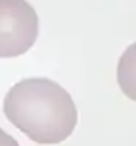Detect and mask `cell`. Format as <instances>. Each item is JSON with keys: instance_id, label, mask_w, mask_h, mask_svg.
Here are the masks:
<instances>
[{"instance_id": "cell-4", "label": "cell", "mask_w": 136, "mask_h": 146, "mask_svg": "<svg viewBox=\"0 0 136 146\" xmlns=\"http://www.w3.org/2000/svg\"><path fill=\"white\" fill-rule=\"evenodd\" d=\"M0 146H19V143L9 133H6L3 129H0Z\"/></svg>"}, {"instance_id": "cell-2", "label": "cell", "mask_w": 136, "mask_h": 146, "mask_svg": "<svg viewBox=\"0 0 136 146\" xmlns=\"http://www.w3.org/2000/svg\"><path fill=\"white\" fill-rule=\"evenodd\" d=\"M38 38V15L27 0H0V57L25 54Z\"/></svg>"}, {"instance_id": "cell-1", "label": "cell", "mask_w": 136, "mask_h": 146, "mask_svg": "<svg viewBox=\"0 0 136 146\" xmlns=\"http://www.w3.org/2000/svg\"><path fill=\"white\" fill-rule=\"evenodd\" d=\"M3 111L19 131L40 145L61 143L78 124L72 96L47 78H29L13 85L5 96Z\"/></svg>"}, {"instance_id": "cell-3", "label": "cell", "mask_w": 136, "mask_h": 146, "mask_svg": "<svg viewBox=\"0 0 136 146\" xmlns=\"http://www.w3.org/2000/svg\"><path fill=\"white\" fill-rule=\"evenodd\" d=\"M117 83L125 96L136 101V42L129 45L119 60Z\"/></svg>"}]
</instances>
